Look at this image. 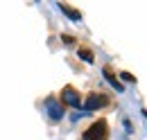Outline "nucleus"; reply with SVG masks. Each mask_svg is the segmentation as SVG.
<instances>
[{
  "label": "nucleus",
  "mask_w": 147,
  "mask_h": 140,
  "mask_svg": "<svg viewBox=\"0 0 147 140\" xmlns=\"http://www.w3.org/2000/svg\"><path fill=\"white\" fill-rule=\"evenodd\" d=\"M109 104V97L107 95H102V93H91L84 102H82V111L84 113H91V111H97V108H104V106Z\"/></svg>",
  "instance_id": "f257e3e1"
},
{
  "label": "nucleus",
  "mask_w": 147,
  "mask_h": 140,
  "mask_svg": "<svg viewBox=\"0 0 147 140\" xmlns=\"http://www.w3.org/2000/svg\"><path fill=\"white\" fill-rule=\"evenodd\" d=\"M109 136V124L107 120H97L84 131V140H104Z\"/></svg>",
  "instance_id": "f03ea898"
},
{
  "label": "nucleus",
  "mask_w": 147,
  "mask_h": 140,
  "mask_svg": "<svg viewBox=\"0 0 147 140\" xmlns=\"http://www.w3.org/2000/svg\"><path fill=\"white\" fill-rule=\"evenodd\" d=\"M61 100H63V104L73 106V108H79V106H82V97H79V93H77V88H75V86H63V90H61Z\"/></svg>",
  "instance_id": "7ed1b4c3"
},
{
  "label": "nucleus",
  "mask_w": 147,
  "mask_h": 140,
  "mask_svg": "<svg viewBox=\"0 0 147 140\" xmlns=\"http://www.w3.org/2000/svg\"><path fill=\"white\" fill-rule=\"evenodd\" d=\"M45 108H48V115H50L52 120H61V118H63V106L59 104L55 97H48V100H45Z\"/></svg>",
  "instance_id": "20e7f679"
},
{
  "label": "nucleus",
  "mask_w": 147,
  "mask_h": 140,
  "mask_svg": "<svg viewBox=\"0 0 147 140\" xmlns=\"http://www.w3.org/2000/svg\"><path fill=\"white\" fill-rule=\"evenodd\" d=\"M104 77H107V81H109V84H111L113 88H118V90H122V84H120V81H118V79L113 77V72H111V68H104Z\"/></svg>",
  "instance_id": "39448f33"
},
{
  "label": "nucleus",
  "mask_w": 147,
  "mask_h": 140,
  "mask_svg": "<svg viewBox=\"0 0 147 140\" xmlns=\"http://www.w3.org/2000/svg\"><path fill=\"white\" fill-rule=\"evenodd\" d=\"M79 59H84L86 63H93V61H95V57H93V52L88 48H79Z\"/></svg>",
  "instance_id": "423d86ee"
},
{
  "label": "nucleus",
  "mask_w": 147,
  "mask_h": 140,
  "mask_svg": "<svg viewBox=\"0 0 147 140\" xmlns=\"http://www.w3.org/2000/svg\"><path fill=\"white\" fill-rule=\"evenodd\" d=\"M61 9H63V14H66V16H70L73 20H79V18H82V14H79V11H75V9L66 7V5H61Z\"/></svg>",
  "instance_id": "0eeeda50"
},
{
  "label": "nucleus",
  "mask_w": 147,
  "mask_h": 140,
  "mask_svg": "<svg viewBox=\"0 0 147 140\" xmlns=\"http://www.w3.org/2000/svg\"><path fill=\"white\" fill-rule=\"evenodd\" d=\"M61 41H63L66 45H73V43H75V38H73L70 34H63V36H61Z\"/></svg>",
  "instance_id": "6e6552de"
},
{
  "label": "nucleus",
  "mask_w": 147,
  "mask_h": 140,
  "mask_svg": "<svg viewBox=\"0 0 147 140\" xmlns=\"http://www.w3.org/2000/svg\"><path fill=\"white\" fill-rule=\"evenodd\" d=\"M120 77H122L125 81H136V77H134V75H129V72H120Z\"/></svg>",
  "instance_id": "1a4fd4ad"
}]
</instances>
